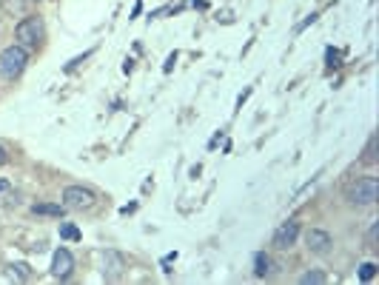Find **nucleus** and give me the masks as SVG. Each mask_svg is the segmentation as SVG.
<instances>
[{
	"label": "nucleus",
	"mask_w": 379,
	"mask_h": 285,
	"mask_svg": "<svg viewBox=\"0 0 379 285\" xmlns=\"http://www.w3.org/2000/svg\"><path fill=\"white\" fill-rule=\"evenodd\" d=\"M376 197H379V183H376L373 177H362V180L348 192V200H351L353 205H371V203H376Z\"/></svg>",
	"instance_id": "f03ea898"
},
{
	"label": "nucleus",
	"mask_w": 379,
	"mask_h": 285,
	"mask_svg": "<svg viewBox=\"0 0 379 285\" xmlns=\"http://www.w3.org/2000/svg\"><path fill=\"white\" fill-rule=\"evenodd\" d=\"M63 205L66 208H91L94 205V192L83 185H68L63 192Z\"/></svg>",
	"instance_id": "20e7f679"
},
{
	"label": "nucleus",
	"mask_w": 379,
	"mask_h": 285,
	"mask_svg": "<svg viewBox=\"0 0 379 285\" xmlns=\"http://www.w3.org/2000/svg\"><path fill=\"white\" fill-rule=\"evenodd\" d=\"M6 163V151H3V146H0V165Z\"/></svg>",
	"instance_id": "dca6fc26"
},
{
	"label": "nucleus",
	"mask_w": 379,
	"mask_h": 285,
	"mask_svg": "<svg viewBox=\"0 0 379 285\" xmlns=\"http://www.w3.org/2000/svg\"><path fill=\"white\" fill-rule=\"evenodd\" d=\"M305 246H308V251H314V254H325L331 248V234L322 231V228H311L305 234Z\"/></svg>",
	"instance_id": "0eeeda50"
},
{
	"label": "nucleus",
	"mask_w": 379,
	"mask_h": 285,
	"mask_svg": "<svg viewBox=\"0 0 379 285\" xmlns=\"http://www.w3.org/2000/svg\"><path fill=\"white\" fill-rule=\"evenodd\" d=\"M299 282H302V285H311V282H325V274H322V271H308V274H302V277H299Z\"/></svg>",
	"instance_id": "9b49d317"
},
{
	"label": "nucleus",
	"mask_w": 379,
	"mask_h": 285,
	"mask_svg": "<svg viewBox=\"0 0 379 285\" xmlns=\"http://www.w3.org/2000/svg\"><path fill=\"white\" fill-rule=\"evenodd\" d=\"M29 63V55L23 46H9V49L0 52V75H3L6 80H15L23 68H26Z\"/></svg>",
	"instance_id": "f257e3e1"
},
{
	"label": "nucleus",
	"mask_w": 379,
	"mask_h": 285,
	"mask_svg": "<svg viewBox=\"0 0 379 285\" xmlns=\"http://www.w3.org/2000/svg\"><path fill=\"white\" fill-rule=\"evenodd\" d=\"M60 237H63V240H72V243H77L83 234L77 231V226H72V223H63V226H60Z\"/></svg>",
	"instance_id": "9d476101"
},
{
	"label": "nucleus",
	"mask_w": 379,
	"mask_h": 285,
	"mask_svg": "<svg viewBox=\"0 0 379 285\" xmlns=\"http://www.w3.org/2000/svg\"><path fill=\"white\" fill-rule=\"evenodd\" d=\"M373 277H376V266H373V263H365L362 271H360V279L368 282V279H373Z\"/></svg>",
	"instance_id": "f8f14e48"
},
{
	"label": "nucleus",
	"mask_w": 379,
	"mask_h": 285,
	"mask_svg": "<svg viewBox=\"0 0 379 285\" xmlns=\"http://www.w3.org/2000/svg\"><path fill=\"white\" fill-rule=\"evenodd\" d=\"M72 268H75V257L68 254V248H57L55 259H52V274L57 279H66L68 274H72Z\"/></svg>",
	"instance_id": "423d86ee"
},
{
	"label": "nucleus",
	"mask_w": 379,
	"mask_h": 285,
	"mask_svg": "<svg viewBox=\"0 0 379 285\" xmlns=\"http://www.w3.org/2000/svg\"><path fill=\"white\" fill-rule=\"evenodd\" d=\"M3 9L6 12H23V9H26V3H23V0H3Z\"/></svg>",
	"instance_id": "ddd939ff"
},
{
	"label": "nucleus",
	"mask_w": 379,
	"mask_h": 285,
	"mask_svg": "<svg viewBox=\"0 0 379 285\" xmlns=\"http://www.w3.org/2000/svg\"><path fill=\"white\" fill-rule=\"evenodd\" d=\"M0 192H9V183L6 180H0Z\"/></svg>",
	"instance_id": "2eb2a0df"
},
{
	"label": "nucleus",
	"mask_w": 379,
	"mask_h": 285,
	"mask_svg": "<svg viewBox=\"0 0 379 285\" xmlns=\"http://www.w3.org/2000/svg\"><path fill=\"white\" fill-rule=\"evenodd\" d=\"M32 211H35V214H46V217H63L66 205H52V203H40V205H35Z\"/></svg>",
	"instance_id": "6e6552de"
},
{
	"label": "nucleus",
	"mask_w": 379,
	"mask_h": 285,
	"mask_svg": "<svg viewBox=\"0 0 379 285\" xmlns=\"http://www.w3.org/2000/svg\"><path fill=\"white\" fill-rule=\"evenodd\" d=\"M297 237H299V223L297 220H288V223H282L277 231H274V248L279 251H288L294 243H297Z\"/></svg>",
	"instance_id": "39448f33"
},
{
	"label": "nucleus",
	"mask_w": 379,
	"mask_h": 285,
	"mask_svg": "<svg viewBox=\"0 0 379 285\" xmlns=\"http://www.w3.org/2000/svg\"><path fill=\"white\" fill-rule=\"evenodd\" d=\"M376 231H379V223H373L368 231V248H376Z\"/></svg>",
	"instance_id": "4468645a"
},
{
	"label": "nucleus",
	"mask_w": 379,
	"mask_h": 285,
	"mask_svg": "<svg viewBox=\"0 0 379 285\" xmlns=\"http://www.w3.org/2000/svg\"><path fill=\"white\" fill-rule=\"evenodd\" d=\"M268 266H271L268 254H263V251H259V254L254 257V277H266V274H268Z\"/></svg>",
	"instance_id": "1a4fd4ad"
},
{
	"label": "nucleus",
	"mask_w": 379,
	"mask_h": 285,
	"mask_svg": "<svg viewBox=\"0 0 379 285\" xmlns=\"http://www.w3.org/2000/svg\"><path fill=\"white\" fill-rule=\"evenodd\" d=\"M15 37L20 40V46H37L43 40V20L40 17H26L17 23Z\"/></svg>",
	"instance_id": "7ed1b4c3"
}]
</instances>
